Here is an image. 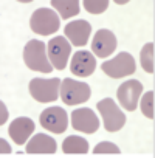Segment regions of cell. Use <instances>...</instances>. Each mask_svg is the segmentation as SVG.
<instances>
[{
  "label": "cell",
  "instance_id": "1",
  "mask_svg": "<svg viewBox=\"0 0 155 158\" xmlns=\"http://www.w3.org/2000/svg\"><path fill=\"white\" fill-rule=\"evenodd\" d=\"M23 62L33 71L40 73H51L53 65L48 62L47 57V47L42 40L31 39L23 48Z\"/></svg>",
  "mask_w": 155,
  "mask_h": 158
},
{
  "label": "cell",
  "instance_id": "2",
  "mask_svg": "<svg viewBox=\"0 0 155 158\" xmlns=\"http://www.w3.org/2000/svg\"><path fill=\"white\" fill-rule=\"evenodd\" d=\"M92 96L90 85L87 82H81L76 79L65 77L62 79L61 84V99L67 106H76V104H84Z\"/></svg>",
  "mask_w": 155,
  "mask_h": 158
},
{
  "label": "cell",
  "instance_id": "3",
  "mask_svg": "<svg viewBox=\"0 0 155 158\" xmlns=\"http://www.w3.org/2000/svg\"><path fill=\"white\" fill-rule=\"evenodd\" d=\"M61 84L62 81L59 77H51V79L33 77L30 81L28 89H30V95L37 102H53L59 98Z\"/></svg>",
  "mask_w": 155,
  "mask_h": 158
},
{
  "label": "cell",
  "instance_id": "4",
  "mask_svg": "<svg viewBox=\"0 0 155 158\" xmlns=\"http://www.w3.org/2000/svg\"><path fill=\"white\" fill-rule=\"evenodd\" d=\"M61 27V17L51 8H39L31 14L30 28L40 36H50Z\"/></svg>",
  "mask_w": 155,
  "mask_h": 158
},
{
  "label": "cell",
  "instance_id": "5",
  "mask_svg": "<svg viewBox=\"0 0 155 158\" xmlns=\"http://www.w3.org/2000/svg\"><path fill=\"white\" fill-rule=\"evenodd\" d=\"M103 71L113 79H119V77H126L135 73V59L130 53L123 51L119 54H116L113 59L103 62L101 65Z\"/></svg>",
  "mask_w": 155,
  "mask_h": 158
},
{
  "label": "cell",
  "instance_id": "6",
  "mask_svg": "<svg viewBox=\"0 0 155 158\" xmlns=\"http://www.w3.org/2000/svg\"><path fill=\"white\" fill-rule=\"evenodd\" d=\"M96 107L103 116L104 129L107 132H118L123 129V126L126 124V115L119 110V107L115 104L112 98L101 99L96 104Z\"/></svg>",
  "mask_w": 155,
  "mask_h": 158
},
{
  "label": "cell",
  "instance_id": "7",
  "mask_svg": "<svg viewBox=\"0 0 155 158\" xmlns=\"http://www.w3.org/2000/svg\"><path fill=\"white\" fill-rule=\"evenodd\" d=\"M47 54L50 57V64L56 70H64L68 64V57L71 54V45L65 39V36L53 37L47 45Z\"/></svg>",
  "mask_w": 155,
  "mask_h": 158
},
{
  "label": "cell",
  "instance_id": "8",
  "mask_svg": "<svg viewBox=\"0 0 155 158\" xmlns=\"http://www.w3.org/2000/svg\"><path fill=\"white\" fill-rule=\"evenodd\" d=\"M141 93H143V84L136 79H130V81H126L118 87L116 98L123 106V109H126L127 112H133L138 107Z\"/></svg>",
  "mask_w": 155,
  "mask_h": 158
},
{
  "label": "cell",
  "instance_id": "9",
  "mask_svg": "<svg viewBox=\"0 0 155 158\" xmlns=\"http://www.w3.org/2000/svg\"><path fill=\"white\" fill-rule=\"evenodd\" d=\"M40 126L53 133H64L68 126V115L62 107H48L45 109L40 116Z\"/></svg>",
  "mask_w": 155,
  "mask_h": 158
},
{
  "label": "cell",
  "instance_id": "10",
  "mask_svg": "<svg viewBox=\"0 0 155 158\" xmlns=\"http://www.w3.org/2000/svg\"><path fill=\"white\" fill-rule=\"evenodd\" d=\"M71 126L78 132L90 135V133H95L99 129V119H98L96 113L92 109L81 107L78 110H73V113H71Z\"/></svg>",
  "mask_w": 155,
  "mask_h": 158
},
{
  "label": "cell",
  "instance_id": "11",
  "mask_svg": "<svg viewBox=\"0 0 155 158\" xmlns=\"http://www.w3.org/2000/svg\"><path fill=\"white\" fill-rule=\"evenodd\" d=\"M95 68H96V59L93 54H90V51L81 50L73 54L71 62H70V70L74 76L87 77L95 71Z\"/></svg>",
  "mask_w": 155,
  "mask_h": 158
},
{
  "label": "cell",
  "instance_id": "12",
  "mask_svg": "<svg viewBox=\"0 0 155 158\" xmlns=\"http://www.w3.org/2000/svg\"><path fill=\"white\" fill-rule=\"evenodd\" d=\"M118 42L115 34L110 30H98L93 36L92 40V51L98 56V57H107L110 54H113L115 48H116Z\"/></svg>",
  "mask_w": 155,
  "mask_h": 158
},
{
  "label": "cell",
  "instance_id": "13",
  "mask_svg": "<svg viewBox=\"0 0 155 158\" xmlns=\"http://www.w3.org/2000/svg\"><path fill=\"white\" fill-rule=\"evenodd\" d=\"M65 37L74 45V47H84L90 39L92 27L87 20H71L64 28Z\"/></svg>",
  "mask_w": 155,
  "mask_h": 158
},
{
  "label": "cell",
  "instance_id": "14",
  "mask_svg": "<svg viewBox=\"0 0 155 158\" xmlns=\"http://www.w3.org/2000/svg\"><path fill=\"white\" fill-rule=\"evenodd\" d=\"M33 132H34V121L27 116L16 118L10 124V129H8L11 139L19 146L25 144V141H28V138L33 135Z\"/></svg>",
  "mask_w": 155,
  "mask_h": 158
},
{
  "label": "cell",
  "instance_id": "15",
  "mask_svg": "<svg viewBox=\"0 0 155 158\" xmlns=\"http://www.w3.org/2000/svg\"><path fill=\"white\" fill-rule=\"evenodd\" d=\"M56 149H57L56 139H53L45 133H37L28 141L25 150L30 155H53Z\"/></svg>",
  "mask_w": 155,
  "mask_h": 158
},
{
  "label": "cell",
  "instance_id": "16",
  "mask_svg": "<svg viewBox=\"0 0 155 158\" xmlns=\"http://www.w3.org/2000/svg\"><path fill=\"white\" fill-rule=\"evenodd\" d=\"M62 150L67 155H86L89 152V143L82 136L70 135L62 143Z\"/></svg>",
  "mask_w": 155,
  "mask_h": 158
},
{
  "label": "cell",
  "instance_id": "17",
  "mask_svg": "<svg viewBox=\"0 0 155 158\" xmlns=\"http://www.w3.org/2000/svg\"><path fill=\"white\" fill-rule=\"evenodd\" d=\"M50 5H53V8L61 14L62 19L78 16L79 14V10H81L78 0H51Z\"/></svg>",
  "mask_w": 155,
  "mask_h": 158
},
{
  "label": "cell",
  "instance_id": "18",
  "mask_svg": "<svg viewBox=\"0 0 155 158\" xmlns=\"http://www.w3.org/2000/svg\"><path fill=\"white\" fill-rule=\"evenodd\" d=\"M140 62H141V67L144 68V71L153 73V44L149 42L141 48Z\"/></svg>",
  "mask_w": 155,
  "mask_h": 158
},
{
  "label": "cell",
  "instance_id": "19",
  "mask_svg": "<svg viewBox=\"0 0 155 158\" xmlns=\"http://www.w3.org/2000/svg\"><path fill=\"white\" fill-rule=\"evenodd\" d=\"M153 98H155V93L150 90V92H146L141 99H140V107H141V112L146 118L149 119H153Z\"/></svg>",
  "mask_w": 155,
  "mask_h": 158
},
{
  "label": "cell",
  "instance_id": "20",
  "mask_svg": "<svg viewBox=\"0 0 155 158\" xmlns=\"http://www.w3.org/2000/svg\"><path fill=\"white\" fill-rule=\"evenodd\" d=\"M84 8L90 14H101L109 8V0H84Z\"/></svg>",
  "mask_w": 155,
  "mask_h": 158
},
{
  "label": "cell",
  "instance_id": "21",
  "mask_svg": "<svg viewBox=\"0 0 155 158\" xmlns=\"http://www.w3.org/2000/svg\"><path fill=\"white\" fill-rule=\"evenodd\" d=\"M121 150L118 146H115L110 141H103L98 143L93 149V155H119Z\"/></svg>",
  "mask_w": 155,
  "mask_h": 158
},
{
  "label": "cell",
  "instance_id": "22",
  "mask_svg": "<svg viewBox=\"0 0 155 158\" xmlns=\"http://www.w3.org/2000/svg\"><path fill=\"white\" fill-rule=\"evenodd\" d=\"M0 112H2V116H0V126H3L6 123V119H8V109L3 104V101L0 102Z\"/></svg>",
  "mask_w": 155,
  "mask_h": 158
},
{
  "label": "cell",
  "instance_id": "23",
  "mask_svg": "<svg viewBox=\"0 0 155 158\" xmlns=\"http://www.w3.org/2000/svg\"><path fill=\"white\" fill-rule=\"evenodd\" d=\"M0 153L2 155H10L11 153V147L3 138H0Z\"/></svg>",
  "mask_w": 155,
  "mask_h": 158
}]
</instances>
